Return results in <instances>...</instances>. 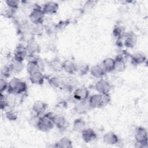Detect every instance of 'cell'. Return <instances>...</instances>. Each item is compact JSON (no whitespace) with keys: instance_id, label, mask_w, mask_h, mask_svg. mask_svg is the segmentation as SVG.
<instances>
[{"instance_id":"obj_16","label":"cell","mask_w":148,"mask_h":148,"mask_svg":"<svg viewBox=\"0 0 148 148\" xmlns=\"http://www.w3.org/2000/svg\"><path fill=\"white\" fill-rule=\"evenodd\" d=\"M119 139L117 135L112 132H109L106 133L103 137V142L109 145H116L119 142Z\"/></svg>"},{"instance_id":"obj_1","label":"cell","mask_w":148,"mask_h":148,"mask_svg":"<svg viewBox=\"0 0 148 148\" xmlns=\"http://www.w3.org/2000/svg\"><path fill=\"white\" fill-rule=\"evenodd\" d=\"M111 101L109 94H96L88 98L89 107L92 109L100 108L107 105Z\"/></svg>"},{"instance_id":"obj_33","label":"cell","mask_w":148,"mask_h":148,"mask_svg":"<svg viewBox=\"0 0 148 148\" xmlns=\"http://www.w3.org/2000/svg\"><path fill=\"white\" fill-rule=\"evenodd\" d=\"M13 73L9 65L3 66L1 69V75L3 77V78H8L10 76L11 73Z\"/></svg>"},{"instance_id":"obj_12","label":"cell","mask_w":148,"mask_h":148,"mask_svg":"<svg viewBox=\"0 0 148 148\" xmlns=\"http://www.w3.org/2000/svg\"><path fill=\"white\" fill-rule=\"evenodd\" d=\"M47 108V104L46 102L38 100L35 101V102L33 103L32 109L35 114L38 116H42L44 114Z\"/></svg>"},{"instance_id":"obj_18","label":"cell","mask_w":148,"mask_h":148,"mask_svg":"<svg viewBox=\"0 0 148 148\" xmlns=\"http://www.w3.org/2000/svg\"><path fill=\"white\" fill-rule=\"evenodd\" d=\"M114 69L117 72H121L125 70L126 64L124 58L121 55H118L114 58Z\"/></svg>"},{"instance_id":"obj_29","label":"cell","mask_w":148,"mask_h":148,"mask_svg":"<svg viewBox=\"0 0 148 148\" xmlns=\"http://www.w3.org/2000/svg\"><path fill=\"white\" fill-rule=\"evenodd\" d=\"M113 34L117 40L121 39L125 35L124 28L121 25H116L113 29Z\"/></svg>"},{"instance_id":"obj_8","label":"cell","mask_w":148,"mask_h":148,"mask_svg":"<svg viewBox=\"0 0 148 148\" xmlns=\"http://www.w3.org/2000/svg\"><path fill=\"white\" fill-rule=\"evenodd\" d=\"M52 120L54 126L60 130H65L67 127V121L65 117L60 114H53Z\"/></svg>"},{"instance_id":"obj_5","label":"cell","mask_w":148,"mask_h":148,"mask_svg":"<svg viewBox=\"0 0 148 148\" xmlns=\"http://www.w3.org/2000/svg\"><path fill=\"white\" fill-rule=\"evenodd\" d=\"M94 87L99 94H109L112 89L111 84L108 81L102 79L96 83Z\"/></svg>"},{"instance_id":"obj_21","label":"cell","mask_w":148,"mask_h":148,"mask_svg":"<svg viewBox=\"0 0 148 148\" xmlns=\"http://www.w3.org/2000/svg\"><path fill=\"white\" fill-rule=\"evenodd\" d=\"M114 58L108 57L103 60L101 66L106 73H110L114 69Z\"/></svg>"},{"instance_id":"obj_9","label":"cell","mask_w":148,"mask_h":148,"mask_svg":"<svg viewBox=\"0 0 148 148\" xmlns=\"http://www.w3.org/2000/svg\"><path fill=\"white\" fill-rule=\"evenodd\" d=\"M82 138L86 143H90L94 140L97 137L96 132L91 128H85L81 132Z\"/></svg>"},{"instance_id":"obj_7","label":"cell","mask_w":148,"mask_h":148,"mask_svg":"<svg viewBox=\"0 0 148 148\" xmlns=\"http://www.w3.org/2000/svg\"><path fill=\"white\" fill-rule=\"evenodd\" d=\"M73 97L77 101H87L89 98V91L85 87L77 88L73 91Z\"/></svg>"},{"instance_id":"obj_31","label":"cell","mask_w":148,"mask_h":148,"mask_svg":"<svg viewBox=\"0 0 148 148\" xmlns=\"http://www.w3.org/2000/svg\"><path fill=\"white\" fill-rule=\"evenodd\" d=\"M5 116L10 121H15L18 118L17 113L13 109L6 110L5 112Z\"/></svg>"},{"instance_id":"obj_38","label":"cell","mask_w":148,"mask_h":148,"mask_svg":"<svg viewBox=\"0 0 148 148\" xmlns=\"http://www.w3.org/2000/svg\"><path fill=\"white\" fill-rule=\"evenodd\" d=\"M95 3H96V2L93 1H87L84 4V8H83V9L84 10V11H85L86 10H90L94 7V6L95 5Z\"/></svg>"},{"instance_id":"obj_10","label":"cell","mask_w":148,"mask_h":148,"mask_svg":"<svg viewBox=\"0 0 148 148\" xmlns=\"http://www.w3.org/2000/svg\"><path fill=\"white\" fill-rule=\"evenodd\" d=\"M134 137L136 142H147V132L146 128L139 127L136 128Z\"/></svg>"},{"instance_id":"obj_28","label":"cell","mask_w":148,"mask_h":148,"mask_svg":"<svg viewBox=\"0 0 148 148\" xmlns=\"http://www.w3.org/2000/svg\"><path fill=\"white\" fill-rule=\"evenodd\" d=\"M48 83L54 88H60L62 86V79L57 76H51L48 78Z\"/></svg>"},{"instance_id":"obj_14","label":"cell","mask_w":148,"mask_h":148,"mask_svg":"<svg viewBox=\"0 0 148 148\" xmlns=\"http://www.w3.org/2000/svg\"><path fill=\"white\" fill-rule=\"evenodd\" d=\"M29 75V79L32 84L36 85H42L43 84L45 76L42 72L40 71H36Z\"/></svg>"},{"instance_id":"obj_6","label":"cell","mask_w":148,"mask_h":148,"mask_svg":"<svg viewBox=\"0 0 148 148\" xmlns=\"http://www.w3.org/2000/svg\"><path fill=\"white\" fill-rule=\"evenodd\" d=\"M28 51L26 46L23 44H18L14 50V57L16 60L23 62L25 58L28 56Z\"/></svg>"},{"instance_id":"obj_15","label":"cell","mask_w":148,"mask_h":148,"mask_svg":"<svg viewBox=\"0 0 148 148\" xmlns=\"http://www.w3.org/2000/svg\"><path fill=\"white\" fill-rule=\"evenodd\" d=\"M124 37V40L123 45L126 47L132 48L136 45L137 42V37L134 33L128 32L127 34H125Z\"/></svg>"},{"instance_id":"obj_20","label":"cell","mask_w":148,"mask_h":148,"mask_svg":"<svg viewBox=\"0 0 148 148\" xmlns=\"http://www.w3.org/2000/svg\"><path fill=\"white\" fill-rule=\"evenodd\" d=\"M131 62L134 65H140L146 61V56L140 52H136L131 55Z\"/></svg>"},{"instance_id":"obj_24","label":"cell","mask_w":148,"mask_h":148,"mask_svg":"<svg viewBox=\"0 0 148 148\" xmlns=\"http://www.w3.org/2000/svg\"><path fill=\"white\" fill-rule=\"evenodd\" d=\"M26 69L29 75L40 71L36 58L28 61L26 65Z\"/></svg>"},{"instance_id":"obj_3","label":"cell","mask_w":148,"mask_h":148,"mask_svg":"<svg viewBox=\"0 0 148 148\" xmlns=\"http://www.w3.org/2000/svg\"><path fill=\"white\" fill-rule=\"evenodd\" d=\"M52 116L53 113L51 112L40 116L36 126V128L42 132H48L52 130L54 127Z\"/></svg>"},{"instance_id":"obj_34","label":"cell","mask_w":148,"mask_h":148,"mask_svg":"<svg viewBox=\"0 0 148 148\" xmlns=\"http://www.w3.org/2000/svg\"><path fill=\"white\" fill-rule=\"evenodd\" d=\"M5 3L8 8L16 10L18 8L20 2L17 0H7L5 1Z\"/></svg>"},{"instance_id":"obj_39","label":"cell","mask_w":148,"mask_h":148,"mask_svg":"<svg viewBox=\"0 0 148 148\" xmlns=\"http://www.w3.org/2000/svg\"><path fill=\"white\" fill-rule=\"evenodd\" d=\"M135 146L136 147H139V148H143V147H147L148 144L147 143H144V142H136Z\"/></svg>"},{"instance_id":"obj_23","label":"cell","mask_w":148,"mask_h":148,"mask_svg":"<svg viewBox=\"0 0 148 148\" xmlns=\"http://www.w3.org/2000/svg\"><path fill=\"white\" fill-rule=\"evenodd\" d=\"M86 101H77L74 107L75 112L78 114L85 113L87 112L88 108H90L88 102Z\"/></svg>"},{"instance_id":"obj_19","label":"cell","mask_w":148,"mask_h":148,"mask_svg":"<svg viewBox=\"0 0 148 148\" xmlns=\"http://www.w3.org/2000/svg\"><path fill=\"white\" fill-rule=\"evenodd\" d=\"M28 56H34L36 54H38L40 51V45L36 42L35 40H32L27 44L25 46Z\"/></svg>"},{"instance_id":"obj_22","label":"cell","mask_w":148,"mask_h":148,"mask_svg":"<svg viewBox=\"0 0 148 148\" xmlns=\"http://www.w3.org/2000/svg\"><path fill=\"white\" fill-rule=\"evenodd\" d=\"M47 64L49 68L55 72H60L63 70L62 62L57 58L51 60L48 62Z\"/></svg>"},{"instance_id":"obj_32","label":"cell","mask_w":148,"mask_h":148,"mask_svg":"<svg viewBox=\"0 0 148 148\" xmlns=\"http://www.w3.org/2000/svg\"><path fill=\"white\" fill-rule=\"evenodd\" d=\"M0 98V108L1 110H4L6 108L9 107L7 99V95H5L3 93H1Z\"/></svg>"},{"instance_id":"obj_30","label":"cell","mask_w":148,"mask_h":148,"mask_svg":"<svg viewBox=\"0 0 148 148\" xmlns=\"http://www.w3.org/2000/svg\"><path fill=\"white\" fill-rule=\"evenodd\" d=\"M90 67L88 65L82 63L79 65H77V72L79 73V75L83 76L87 74L89 71H90Z\"/></svg>"},{"instance_id":"obj_35","label":"cell","mask_w":148,"mask_h":148,"mask_svg":"<svg viewBox=\"0 0 148 148\" xmlns=\"http://www.w3.org/2000/svg\"><path fill=\"white\" fill-rule=\"evenodd\" d=\"M9 82L6 81L5 78L2 77L0 80V92L3 93L4 91H7L8 88Z\"/></svg>"},{"instance_id":"obj_11","label":"cell","mask_w":148,"mask_h":148,"mask_svg":"<svg viewBox=\"0 0 148 148\" xmlns=\"http://www.w3.org/2000/svg\"><path fill=\"white\" fill-rule=\"evenodd\" d=\"M59 8L58 4L54 1H49L44 3L42 10L45 14H56Z\"/></svg>"},{"instance_id":"obj_36","label":"cell","mask_w":148,"mask_h":148,"mask_svg":"<svg viewBox=\"0 0 148 148\" xmlns=\"http://www.w3.org/2000/svg\"><path fill=\"white\" fill-rule=\"evenodd\" d=\"M69 24H70V20H69L60 21L57 24L55 25V28L58 30H62L65 28Z\"/></svg>"},{"instance_id":"obj_17","label":"cell","mask_w":148,"mask_h":148,"mask_svg":"<svg viewBox=\"0 0 148 148\" xmlns=\"http://www.w3.org/2000/svg\"><path fill=\"white\" fill-rule=\"evenodd\" d=\"M91 75L96 79H101L105 75L106 72L100 65H95L90 68Z\"/></svg>"},{"instance_id":"obj_26","label":"cell","mask_w":148,"mask_h":148,"mask_svg":"<svg viewBox=\"0 0 148 148\" xmlns=\"http://www.w3.org/2000/svg\"><path fill=\"white\" fill-rule=\"evenodd\" d=\"M9 66L12 71V72L15 73H18L21 72L24 68L23 62L16 60L14 58L10 63Z\"/></svg>"},{"instance_id":"obj_4","label":"cell","mask_w":148,"mask_h":148,"mask_svg":"<svg viewBox=\"0 0 148 148\" xmlns=\"http://www.w3.org/2000/svg\"><path fill=\"white\" fill-rule=\"evenodd\" d=\"M45 15V14L42 10V7H40L37 4L35 5L31 12L29 15V18L33 24H42L44 21Z\"/></svg>"},{"instance_id":"obj_2","label":"cell","mask_w":148,"mask_h":148,"mask_svg":"<svg viewBox=\"0 0 148 148\" xmlns=\"http://www.w3.org/2000/svg\"><path fill=\"white\" fill-rule=\"evenodd\" d=\"M27 90V85L25 82L18 78L13 77L9 82L7 91L10 94L19 95L26 92Z\"/></svg>"},{"instance_id":"obj_25","label":"cell","mask_w":148,"mask_h":148,"mask_svg":"<svg viewBox=\"0 0 148 148\" xmlns=\"http://www.w3.org/2000/svg\"><path fill=\"white\" fill-rule=\"evenodd\" d=\"M54 147L57 148H71L73 146L72 142L69 138L63 137L54 144Z\"/></svg>"},{"instance_id":"obj_27","label":"cell","mask_w":148,"mask_h":148,"mask_svg":"<svg viewBox=\"0 0 148 148\" xmlns=\"http://www.w3.org/2000/svg\"><path fill=\"white\" fill-rule=\"evenodd\" d=\"M86 128L85 121L81 119L77 118L73 123V130L77 132H81Z\"/></svg>"},{"instance_id":"obj_13","label":"cell","mask_w":148,"mask_h":148,"mask_svg":"<svg viewBox=\"0 0 148 148\" xmlns=\"http://www.w3.org/2000/svg\"><path fill=\"white\" fill-rule=\"evenodd\" d=\"M63 70L69 75H73L77 72V64L73 61L66 60L62 62Z\"/></svg>"},{"instance_id":"obj_37","label":"cell","mask_w":148,"mask_h":148,"mask_svg":"<svg viewBox=\"0 0 148 148\" xmlns=\"http://www.w3.org/2000/svg\"><path fill=\"white\" fill-rule=\"evenodd\" d=\"M16 10H14V9H12L10 8H7L6 9H5L3 12H2V14L6 17H8V18H10L12 17H13V14L14 13V12H15Z\"/></svg>"}]
</instances>
